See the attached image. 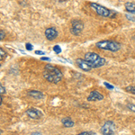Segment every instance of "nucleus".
<instances>
[{
  "label": "nucleus",
  "instance_id": "f257e3e1",
  "mask_svg": "<svg viewBox=\"0 0 135 135\" xmlns=\"http://www.w3.org/2000/svg\"><path fill=\"white\" fill-rule=\"evenodd\" d=\"M43 78L47 80L48 82L52 84L60 83L63 78V73L59 68L52 66L51 64L45 65L44 69L42 72Z\"/></svg>",
  "mask_w": 135,
  "mask_h": 135
},
{
  "label": "nucleus",
  "instance_id": "f03ea898",
  "mask_svg": "<svg viewBox=\"0 0 135 135\" xmlns=\"http://www.w3.org/2000/svg\"><path fill=\"white\" fill-rule=\"evenodd\" d=\"M84 60L88 63V65L92 69H98V68L103 67L106 63V60L103 57H101L95 52L89 51L85 54Z\"/></svg>",
  "mask_w": 135,
  "mask_h": 135
},
{
  "label": "nucleus",
  "instance_id": "7ed1b4c3",
  "mask_svg": "<svg viewBox=\"0 0 135 135\" xmlns=\"http://www.w3.org/2000/svg\"><path fill=\"white\" fill-rule=\"evenodd\" d=\"M95 46L100 50L111 51V52H116V51H118L119 50H121V44H120L119 42H115V41H111V40L100 41V42H97Z\"/></svg>",
  "mask_w": 135,
  "mask_h": 135
},
{
  "label": "nucleus",
  "instance_id": "20e7f679",
  "mask_svg": "<svg viewBox=\"0 0 135 135\" xmlns=\"http://www.w3.org/2000/svg\"><path fill=\"white\" fill-rule=\"evenodd\" d=\"M90 6L99 16L105 17V18H114V17H115V15H116V13L114 12L113 10L108 9L105 6L99 5L97 3H90Z\"/></svg>",
  "mask_w": 135,
  "mask_h": 135
},
{
  "label": "nucleus",
  "instance_id": "39448f33",
  "mask_svg": "<svg viewBox=\"0 0 135 135\" xmlns=\"http://www.w3.org/2000/svg\"><path fill=\"white\" fill-rule=\"evenodd\" d=\"M100 132L103 135H114L115 123L113 121H106L101 127Z\"/></svg>",
  "mask_w": 135,
  "mask_h": 135
},
{
  "label": "nucleus",
  "instance_id": "423d86ee",
  "mask_svg": "<svg viewBox=\"0 0 135 135\" xmlns=\"http://www.w3.org/2000/svg\"><path fill=\"white\" fill-rule=\"evenodd\" d=\"M84 23L80 20H73L71 22V27H70V32L75 36H78L81 34V32L84 30Z\"/></svg>",
  "mask_w": 135,
  "mask_h": 135
},
{
  "label": "nucleus",
  "instance_id": "0eeeda50",
  "mask_svg": "<svg viewBox=\"0 0 135 135\" xmlns=\"http://www.w3.org/2000/svg\"><path fill=\"white\" fill-rule=\"evenodd\" d=\"M26 114H27L31 119H34V120H39L43 116V114L42 113V111H40L39 109H36V108H32V107L26 110Z\"/></svg>",
  "mask_w": 135,
  "mask_h": 135
},
{
  "label": "nucleus",
  "instance_id": "6e6552de",
  "mask_svg": "<svg viewBox=\"0 0 135 135\" xmlns=\"http://www.w3.org/2000/svg\"><path fill=\"white\" fill-rule=\"evenodd\" d=\"M44 34H45V37L47 38V40L53 41L58 37V31L54 27H49L45 30Z\"/></svg>",
  "mask_w": 135,
  "mask_h": 135
},
{
  "label": "nucleus",
  "instance_id": "1a4fd4ad",
  "mask_svg": "<svg viewBox=\"0 0 135 135\" xmlns=\"http://www.w3.org/2000/svg\"><path fill=\"white\" fill-rule=\"evenodd\" d=\"M88 102H95V101H101L104 99V95H102L99 91L97 90H94L92 91L88 97Z\"/></svg>",
  "mask_w": 135,
  "mask_h": 135
},
{
  "label": "nucleus",
  "instance_id": "9d476101",
  "mask_svg": "<svg viewBox=\"0 0 135 135\" xmlns=\"http://www.w3.org/2000/svg\"><path fill=\"white\" fill-rule=\"evenodd\" d=\"M76 63H77L78 67L80 69H82L85 72H88L92 69V68L88 65V63L84 60V59H81V58H78L76 60Z\"/></svg>",
  "mask_w": 135,
  "mask_h": 135
},
{
  "label": "nucleus",
  "instance_id": "9b49d317",
  "mask_svg": "<svg viewBox=\"0 0 135 135\" xmlns=\"http://www.w3.org/2000/svg\"><path fill=\"white\" fill-rule=\"evenodd\" d=\"M27 94L29 97H31L34 99H42L44 97V95H43L42 92H40V91L37 90H29Z\"/></svg>",
  "mask_w": 135,
  "mask_h": 135
},
{
  "label": "nucleus",
  "instance_id": "f8f14e48",
  "mask_svg": "<svg viewBox=\"0 0 135 135\" xmlns=\"http://www.w3.org/2000/svg\"><path fill=\"white\" fill-rule=\"evenodd\" d=\"M61 123L63 126L66 128H70L75 125V123H74V121L70 117H64V118L61 120Z\"/></svg>",
  "mask_w": 135,
  "mask_h": 135
},
{
  "label": "nucleus",
  "instance_id": "ddd939ff",
  "mask_svg": "<svg viewBox=\"0 0 135 135\" xmlns=\"http://www.w3.org/2000/svg\"><path fill=\"white\" fill-rule=\"evenodd\" d=\"M124 6H125V10L128 13H130L132 15H135V3L127 2V3L124 4Z\"/></svg>",
  "mask_w": 135,
  "mask_h": 135
},
{
  "label": "nucleus",
  "instance_id": "4468645a",
  "mask_svg": "<svg viewBox=\"0 0 135 135\" xmlns=\"http://www.w3.org/2000/svg\"><path fill=\"white\" fill-rule=\"evenodd\" d=\"M6 56H7V53H6V51L4 49L0 48V60H4L6 58Z\"/></svg>",
  "mask_w": 135,
  "mask_h": 135
},
{
  "label": "nucleus",
  "instance_id": "2eb2a0df",
  "mask_svg": "<svg viewBox=\"0 0 135 135\" xmlns=\"http://www.w3.org/2000/svg\"><path fill=\"white\" fill-rule=\"evenodd\" d=\"M125 90L127 91L128 93H131V94H133V95H135V86H126Z\"/></svg>",
  "mask_w": 135,
  "mask_h": 135
},
{
  "label": "nucleus",
  "instance_id": "dca6fc26",
  "mask_svg": "<svg viewBox=\"0 0 135 135\" xmlns=\"http://www.w3.org/2000/svg\"><path fill=\"white\" fill-rule=\"evenodd\" d=\"M127 108L129 109L131 112L135 113V104L132 103H128L127 104Z\"/></svg>",
  "mask_w": 135,
  "mask_h": 135
},
{
  "label": "nucleus",
  "instance_id": "f3484780",
  "mask_svg": "<svg viewBox=\"0 0 135 135\" xmlns=\"http://www.w3.org/2000/svg\"><path fill=\"white\" fill-rule=\"evenodd\" d=\"M53 51H55V53L59 54V53H60V52H61V48L59 46V45H55V46L53 47Z\"/></svg>",
  "mask_w": 135,
  "mask_h": 135
},
{
  "label": "nucleus",
  "instance_id": "a211bd4d",
  "mask_svg": "<svg viewBox=\"0 0 135 135\" xmlns=\"http://www.w3.org/2000/svg\"><path fill=\"white\" fill-rule=\"evenodd\" d=\"M25 48H26V50H27V51H31L33 50V46H32L31 43H29V42H27L25 44Z\"/></svg>",
  "mask_w": 135,
  "mask_h": 135
},
{
  "label": "nucleus",
  "instance_id": "6ab92c4d",
  "mask_svg": "<svg viewBox=\"0 0 135 135\" xmlns=\"http://www.w3.org/2000/svg\"><path fill=\"white\" fill-rule=\"evenodd\" d=\"M6 38V32L3 30H0V41L4 40Z\"/></svg>",
  "mask_w": 135,
  "mask_h": 135
},
{
  "label": "nucleus",
  "instance_id": "aec40b11",
  "mask_svg": "<svg viewBox=\"0 0 135 135\" xmlns=\"http://www.w3.org/2000/svg\"><path fill=\"white\" fill-rule=\"evenodd\" d=\"M104 85L106 86V88L110 89V90H112V89H114V86H113V85H111V84H109V83H106V82H104Z\"/></svg>",
  "mask_w": 135,
  "mask_h": 135
},
{
  "label": "nucleus",
  "instance_id": "412c9836",
  "mask_svg": "<svg viewBox=\"0 0 135 135\" xmlns=\"http://www.w3.org/2000/svg\"><path fill=\"white\" fill-rule=\"evenodd\" d=\"M126 18L128 20L132 21V22H135V17H133V16H131V15H126Z\"/></svg>",
  "mask_w": 135,
  "mask_h": 135
},
{
  "label": "nucleus",
  "instance_id": "4be33fe9",
  "mask_svg": "<svg viewBox=\"0 0 135 135\" xmlns=\"http://www.w3.org/2000/svg\"><path fill=\"white\" fill-rule=\"evenodd\" d=\"M4 94H6V88L0 84V95H4Z\"/></svg>",
  "mask_w": 135,
  "mask_h": 135
},
{
  "label": "nucleus",
  "instance_id": "5701e85b",
  "mask_svg": "<svg viewBox=\"0 0 135 135\" xmlns=\"http://www.w3.org/2000/svg\"><path fill=\"white\" fill-rule=\"evenodd\" d=\"M77 135H91V132H82Z\"/></svg>",
  "mask_w": 135,
  "mask_h": 135
},
{
  "label": "nucleus",
  "instance_id": "b1692460",
  "mask_svg": "<svg viewBox=\"0 0 135 135\" xmlns=\"http://www.w3.org/2000/svg\"><path fill=\"white\" fill-rule=\"evenodd\" d=\"M35 53L37 54V55H44L45 52L44 51H36Z\"/></svg>",
  "mask_w": 135,
  "mask_h": 135
},
{
  "label": "nucleus",
  "instance_id": "393cba45",
  "mask_svg": "<svg viewBox=\"0 0 135 135\" xmlns=\"http://www.w3.org/2000/svg\"><path fill=\"white\" fill-rule=\"evenodd\" d=\"M42 60H47V61H51V59L50 58H47V57H42L41 58Z\"/></svg>",
  "mask_w": 135,
  "mask_h": 135
},
{
  "label": "nucleus",
  "instance_id": "a878e982",
  "mask_svg": "<svg viewBox=\"0 0 135 135\" xmlns=\"http://www.w3.org/2000/svg\"><path fill=\"white\" fill-rule=\"evenodd\" d=\"M31 135H42V134L40 132H32Z\"/></svg>",
  "mask_w": 135,
  "mask_h": 135
},
{
  "label": "nucleus",
  "instance_id": "bb28decb",
  "mask_svg": "<svg viewBox=\"0 0 135 135\" xmlns=\"http://www.w3.org/2000/svg\"><path fill=\"white\" fill-rule=\"evenodd\" d=\"M2 103H3V98H2V97L0 95V105L2 104Z\"/></svg>",
  "mask_w": 135,
  "mask_h": 135
},
{
  "label": "nucleus",
  "instance_id": "cd10ccee",
  "mask_svg": "<svg viewBox=\"0 0 135 135\" xmlns=\"http://www.w3.org/2000/svg\"><path fill=\"white\" fill-rule=\"evenodd\" d=\"M91 135H97L95 133V132H91Z\"/></svg>",
  "mask_w": 135,
  "mask_h": 135
},
{
  "label": "nucleus",
  "instance_id": "c85d7f7f",
  "mask_svg": "<svg viewBox=\"0 0 135 135\" xmlns=\"http://www.w3.org/2000/svg\"><path fill=\"white\" fill-rule=\"evenodd\" d=\"M2 132H2V130H0V135L2 134Z\"/></svg>",
  "mask_w": 135,
  "mask_h": 135
},
{
  "label": "nucleus",
  "instance_id": "c756f323",
  "mask_svg": "<svg viewBox=\"0 0 135 135\" xmlns=\"http://www.w3.org/2000/svg\"><path fill=\"white\" fill-rule=\"evenodd\" d=\"M0 66H1V65H0Z\"/></svg>",
  "mask_w": 135,
  "mask_h": 135
}]
</instances>
